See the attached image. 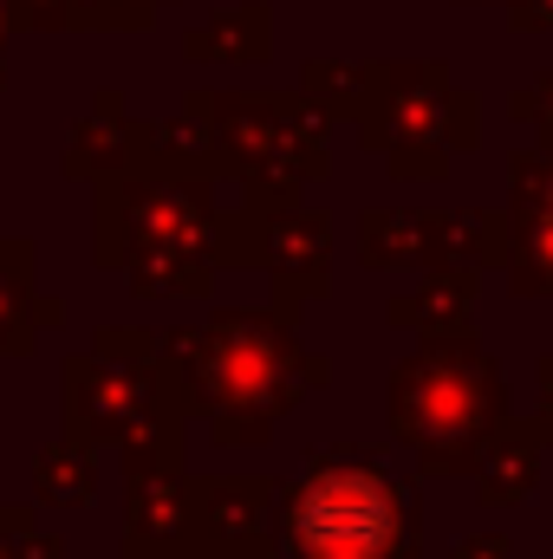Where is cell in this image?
Here are the masks:
<instances>
[{
    "label": "cell",
    "instance_id": "6da1fadb",
    "mask_svg": "<svg viewBox=\"0 0 553 559\" xmlns=\"http://www.w3.org/2000/svg\"><path fill=\"white\" fill-rule=\"evenodd\" d=\"M286 534H293L299 559H391L398 501L365 468H326L299 488Z\"/></svg>",
    "mask_w": 553,
    "mask_h": 559
}]
</instances>
